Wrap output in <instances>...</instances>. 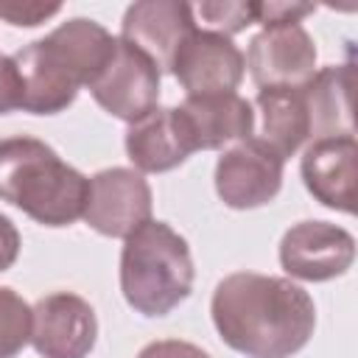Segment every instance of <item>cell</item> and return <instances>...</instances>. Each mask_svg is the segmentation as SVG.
<instances>
[{"label": "cell", "instance_id": "4fadbf2b", "mask_svg": "<svg viewBox=\"0 0 358 358\" xmlns=\"http://www.w3.org/2000/svg\"><path fill=\"white\" fill-rule=\"evenodd\" d=\"M308 193L330 210L355 213V176H358V143L355 137H322L313 140L299 162Z\"/></svg>", "mask_w": 358, "mask_h": 358}, {"label": "cell", "instance_id": "44dd1931", "mask_svg": "<svg viewBox=\"0 0 358 358\" xmlns=\"http://www.w3.org/2000/svg\"><path fill=\"white\" fill-rule=\"evenodd\" d=\"M62 11V3H0V20L17 25V28H34L45 20H50L53 14Z\"/></svg>", "mask_w": 358, "mask_h": 358}, {"label": "cell", "instance_id": "e0dca14e", "mask_svg": "<svg viewBox=\"0 0 358 358\" xmlns=\"http://www.w3.org/2000/svg\"><path fill=\"white\" fill-rule=\"evenodd\" d=\"M310 137H355L352 129V62L316 70L305 84Z\"/></svg>", "mask_w": 358, "mask_h": 358}, {"label": "cell", "instance_id": "30bf717a", "mask_svg": "<svg viewBox=\"0 0 358 358\" xmlns=\"http://www.w3.org/2000/svg\"><path fill=\"white\" fill-rule=\"evenodd\" d=\"M171 73L187 95L235 92L243 81L246 62L229 36L196 28L179 45L171 62Z\"/></svg>", "mask_w": 358, "mask_h": 358}, {"label": "cell", "instance_id": "8fae6325", "mask_svg": "<svg viewBox=\"0 0 358 358\" xmlns=\"http://www.w3.org/2000/svg\"><path fill=\"white\" fill-rule=\"evenodd\" d=\"M282 159L255 140L235 143L215 162V193L232 210H255L277 199Z\"/></svg>", "mask_w": 358, "mask_h": 358}, {"label": "cell", "instance_id": "9c48e42d", "mask_svg": "<svg viewBox=\"0 0 358 358\" xmlns=\"http://www.w3.org/2000/svg\"><path fill=\"white\" fill-rule=\"evenodd\" d=\"M243 62L260 90L305 87L316 76V45L299 22L274 25L252 36Z\"/></svg>", "mask_w": 358, "mask_h": 358}, {"label": "cell", "instance_id": "7c38bea8", "mask_svg": "<svg viewBox=\"0 0 358 358\" xmlns=\"http://www.w3.org/2000/svg\"><path fill=\"white\" fill-rule=\"evenodd\" d=\"M196 31L190 3L179 0H140L131 3L123 14L120 39L145 53L157 70L171 73V62L179 45Z\"/></svg>", "mask_w": 358, "mask_h": 358}, {"label": "cell", "instance_id": "ac0fdd59", "mask_svg": "<svg viewBox=\"0 0 358 358\" xmlns=\"http://www.w3.org/2000/svg\"><path fill=\"white\" fill-rule=\"evenodd\" d=\"M31 305L14 291L0 285V358H17L31 341Z\"/></svg>", "mask_w": 358, "mask_h": 358}, {"label": "cell", "instance_id": "3957f363", "mask_svg": "<svg viewBox=\"0 0 358 358\" xmlns=\"http://www.w3.org/2000/svg\"><path fill=\"white\" fill-rule=\"evenodd\" d=\"M90 179L67 165L45 140H0V199L42 227H70L84 215Z\"/></svg>", "mask_w": 358, "mask_h": 358}, {"label": "cell", "instance_id": "8992f818", "mask_svg": "<svg viewBox=\"0 0 358 358\" xmlns=\"http://www.w3.org/2000/svg\"><path fill=\"white\" fill-rule=\"evenodd\" d=\"M151 187L134 168H103L90 179L84 221L106 238H129L151 221Z\"/></svg>", "mask_w": 358, "mask_h": 358}, {"label": "cell", "instance_id": "2e32d148", "mask_svg": "<svg viewBox=\"0 0 358 358\" xmlns=\"http://www.w3.org/2000/svg\"><path fill=\"white\" fill-rule=\"evenodd\" d=\"M179 112L190 129L196 151H215L252 137V101L238 92L187 95Z\"/></svg>", "mask_w": 358, "mask_h": 358}, {"label": "cell", "instance_id": "7402d4cb", "mask_svg": "<svg viewBox=\"0 0 358 358\" xmlns=\"http://www.w3.org/2000/svg\"><path fill=\"white\" fill-rule=\"evenodd\" d=\"M22 106V81L11 56L0 53V115Z\"/></svg>", "mask_w": 358, "mask_h": 358}, {"label": "cell", "instance_id": "5b68a950", "mask_svg": "<svg viewBox=\"0 0 358 358\" xmlns=\"http://www.w3.org/2000/svg\"><path fill=\"white\" fill-rule=\"evenodd\" d=\"M159 76L162 73L145 53H140L134 45L117 36L112 59L87 90L95 98V103L106 109L112 117L134 123L145 117L151 109H157Z\"/></svg>", "mask_w": 358, "mask_h": 358}, {"label": "cell", "instance_id": "52a82bcc", "mask_svg": "<svg viewBox=\"0 0 358 358\" xmlns=\"http://www.w3.org/2000/svg\"><path fill=\"white\" fill-rule=\"evenodd\" d=\"M355 238L330 221H299L280 241V266L288 277L327 282L350 271Z\"/></svg>", "mask_w": 358, "mask_h": 358}, {"label": "cell", "instance_id": "cb8c5ba5", "mask_svg": "<svg viewBox=\"0 0 358 358\" xmlns=\"http://www.w3.org/2000/svg\"><path fill=\"white\" fill-rule=\"evenodd\" d=\"M20 246H22V241H20L17 227L11 224L8 215L0 213V271L11 268V266L17 263V257H20Z\"/></svg>", "mask_w": 358, "mask_h": 358}, {"label": "cell", "instance_id": "7a4b0ae2", "mask_svg": "<svg viewBox=\"0 0 358 358\" xmlns=\"http://www.w3.org/2000/svg\"><path fill=\"white\" fill-rule=\"evenodd\" d=\"M117 45L101 22L73 17L45 39L20 48L11 59L22 81V106L31 115L64 112L81 87H90Z\"/></svg>", "mask_w": 358, "mask_h": 358}, {"label": "cell", "instance_id": "603a6c76", "mask_svg": "<svg viewBox=\"0 0 358 358\" xmlns=\"http://www.w3.org/2000/svg\"><path fill=\"white\" fill-rule=\"evenodd\" d=\"M137 358H213L207 350H201L199 344L182 341V338H159L145 344Z\"/></svg>", "mask_w": 358, "mask_h": 358}, {"label": "cell", "instance_id": "9a60e30c", "mask_svg": "<svg viewBox=\"0 0 358 358\" xmlns=\"http://www.w3.org/2000/svg\"><path fill=\"white\" fill-rule=\"evenodd\" d=\"M252 137L282 162L294 157L310 137V115L305 87H268L252 101Z\"/></svg>", "mask_w": 358, "mask_h": 358}, {"label": "cell", "instance_id": "ba28073f", "mask_svg": "<svg viewBox=\"0 0 358 358\" xmlns=\"http://www.w3.org/2000/svg\"><path fill=\"white\" fill-rule=\"evenodd\" d=\"M31 319V344L42 358H87L98 338L92 305L70 291L42 296Z\"/></svg>", "mask_w": 358, "mask_h": 358}, {"label": "cell", "instance_id": "5bb4252c", "mask_svg": "<svg viewBox=\"0 0 358 358\" xmlns=\"http://www.w3.org/2000/svg\"><path fill=\"white\" fill-rule=\"evenodd\" d=\"M126 154L140 173H165L179 168L193 151L196 143L179 112V106H157L145 117L129 123Z\"/></svg>", "mask_w": 358, "mask_h": 358}, {"label": "cell", "instance_id": "d6986e66", "mask_svg": "<svg viewBox=\"0 0 358 358\" xmlns=\"http://www.w3.org/2000/svg\"><path fill=\"white\" fill-rule=\"evenodd\" d=\"M190 8H193L196 28L201 25V31H213V34H221V36H232V34L246 31L249 25H255V3H246V0L196 3Z\"/></svg>", "mask_w": 358, "mask_h": 358}, {"label": "cell", "instance_id": "277c9868", "mask_svg": "<svg viewBox=\"0 0 358 358\" xmlns=\"http://www.w3.org/2000/svg\"><path fill=\"white\" fill-rule=\"evenodd\" d=\"M193 257L187 241L165 221H145L120 252L123 299L143 316H168L193 291Z\"/></svg>", "mask_w": 358, "mask_h": 358}, {"label": "cell", "instance_id": "ffe728a7", "mask_svg": "<svg viewBox=\"0 0 358 358\" xmlns=\"http://www.w3.org/2000/svg\"><path fill=\"white\" fill-rule=\"evenodd\" d=\"M316 6L310 3H285V0H268V3H255V22L263 28L274 25H294L302 22L308 14H313Z\"/></svg>", "mask_w": 358, "mask_h": 358}, {"label": "cell", "instance_id": "6da1fadb", "mask_svg": "<svg viewBox=\"0 0 358 358\" xmlns=\"http://www.w3.org/2000/svg\"><path fill=\"white\" fill-rule=\"evenodd\" d=\"M213 324L227 347L246 358H291L313 336L316 305L288 277L227 274L210 299Z\"/></svg>", "mask_w": 358, "mask_h": 358}]
</instances>
